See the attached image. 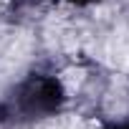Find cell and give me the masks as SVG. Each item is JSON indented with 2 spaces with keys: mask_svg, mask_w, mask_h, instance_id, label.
<instances>
[{
  "mask_svg": "<svg viewBox=\"0 0 129 129\" xmlns=\"http://www.w3.org/2000/svg\"><path fill=\"white\" fill-rule=\"evenodd\" d=\"M33 129H74V119H53V121H43Z\"/></svg>",
  "mask_w": 129,
  "mask_h": 129,
  "instance_id": "1",
  "label": "cell"
}]
</instances>
